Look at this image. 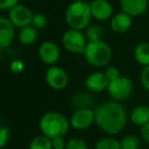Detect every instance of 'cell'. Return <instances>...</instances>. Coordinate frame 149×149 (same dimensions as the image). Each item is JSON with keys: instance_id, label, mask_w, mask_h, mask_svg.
<instances>
[{"instance_id": "1", "label": "cell", "mask_w": 149, "mask_h": 149, "mask_svg": "<svg viewBox=\"0 0 149 149\" xmlns=\"http://www.w3.org/2000/svg\"><path fill=\"white\" fill-rule=\"evenodd\" d=\"M95 124L108 135H116L122 132L128 120L126 108L118 101H107L99 104L94 109Z\"/></svg>"}, {"instance_id": "2", "label": "cell", "mask_w": 149, "mask_h": 149, "mask_svg": "<svg viewBox=\"0 0 149 149\" xmlns=\"http://www.w3.org/2000/svg\"><path fill=\"white\" fill-rule=\"evenodd\" d=\"M65 22L70 29L83 31L90 26L92 19L90 3L82 0L72 2L65 9Z\"/></svg>"}, {"instance_id": "3", "label": "cell", "mask_w": 149, "mask_h": 149, "mask_svg": "<svg viewBox=\"0 0 149 149\" xmlns=\"http://www.w3.org/2000/svg\"><path fill=\"white\" fill-rule=\"evenodd\" d=\"M70 127V120L58 111H48L41 116L39 129L41 133L50 139L64 137Z\"/></svg>"}, {"instance_id": "4", "label": "cell", "mask_w": 149, "mask_h": 149, "mask_svg": "<svg viewBox=\"0 0 149 149\" xmlns=\"http://www.w3.org/2000/svg\"><path fill=\"white\" fill-rule=\"evenodd\" d=\"M84 55L89 64L96 68H103L109 63L112 57V49L106 42H88Z\"/></svg>"}, {"instance_id": "5", "label": "cell", "mask_w": 149, "mask_h": 149, "mask_svg": "<svg viewBox=\"0 0 149 149\" xmlns=\"http://www.w3.org/2000/svg\"><path fill=\"white\" fill-rule=\"evenodd\" d=\"M62 46L72 53H84L88 44L87 38L82 31L70 29L61 37Z\"/></svg>"}, {"instance_id": "6", "label": "cell", "mask_w": 149, "mask_h": 149, "mask_svg": "<svg viewBox=\"0 0 149 149\" xmlns=\"http://www.w3.org/2000/svg\"><path fill=\"white\" fill-rule=\"evenodd\" d=\"M133 82L126 76H120L118 79L110 81L107 92L114 101L127 100L133 93Z\"/></svg>"}, {"instance_id": "7", "label": "cell", "mask_w": 149, "mask_h": 149, "mask_svg": "<svg viewBox=\"0 0 149 149\" xmlns=\"http://www.w3.org/2000/svg\"><path fill=\"white\" fill-rule=\"evenodd\" d=\"M45 81L51 89L61 91L68 84V74L63 68L52 65L46 70Z\"/></svg>"}, {"instance_id": "8", "label": "cell", "mask_w": 149, "mask_h": 149, "mask_svg": "<svg viewBox=\"0 0 149 149\" xmlns=\"http://www.w3.org/2000/svg\"><path fill=\"white\" fill-rule=\"evenodd\" d=\"M95 123V111L92 108L76 109L70 118V127L78 131L90 128Z\"/></svg>"}, {"instance_id": "9", "label": "cell", "mask_w": 149, "mask_h": 149, "mask_svg": "<svg viewBox=\"0 0 149 149\" xmlns=\"http://www.w3.org/2000/svg\"><path fill=\"white\" fill-rule=\"evenodd\" d=\"M33 15V13L29 7L23 4H19L9 10L8 19L13 24L15 28L22 29L32 25Z\"/></svg>"}, {"instance_id": "10", "label": "cell", "mask_w": 149, "mask_h": 149, "mask_svg": "<svg viewBox=\"0 0 149 149\" xmlns=\"http://www.w3.org/2000/svg\"><path fill=\"white\" fill-rule=\"evenodd\" d=\"M38 55L43 63L47 65H54L59 60V46L52 41H45L41 44L38 50Z\"/></svg>"}, {"instance_id": "11", "label": "cell", "mask_w": 149, "mask_h": 149, "mask_svg": "<svg viewBox=\"0 0 149 149\" xmlns=\"http://www.w3.org/2000/svg\"><path fill=\"white\" fill-rule=\"evenodd\" d=\"M92 17L97 21L104 22L113 17L112 5L107 0H93L90 3Z\"/></svg>"}, {"instance_id": "12", "label": "cell", "mask_w": 149, "mask_h": 149, "mask_svg": "<svg viewBox=\"0 0 149 149\" xmlns=\"http://www.w3.org/2000/svg\"><path fill=\"white\" fill-rule=\"evenodd\" d=\"M109 81L105 74L101 72H94L86 78V88L92 93H101L107 90Z\"/></svg>"}, {"instance_id": "13", "label": "cell", "mask_w": 149, "mask_h": 149, "mask_svg": "<svg viewBox=\"0 0 149 149\" xmlns=\"http://www.w3.org/2000/svg\"><path fill=\"white\" fill-rule=\"evenodd\" d=\"M15 36V27L8 17H0V49L4 50L11 43Z\"/></svg>"}, {"instance_id": "14", "label": "cell", "mask_w": 149, "mask_h": 149, "mask_svg": "<svg viewBox=\"0 0 149 149\" xmlns=\"http://www.w3.org/2000/svg\"><path fill=\"white\" fill-rule=\"evenodd\" d=\"M122 11L132 17L142 15L148 8V0H120Z\"/></svg>"}, {"instance_id": "15", "label": "cell", "mask_w": 149, "mask_h": 149, "mask_svg": "<svg viewBox=\"0 0 149 149\" xmlns=\"http://www.w3.org/2000/svg\"><path fill=\"white\" fill-rule=\"evenodd\" d=\"M132 17L127 15L124 11L113 15L110 19V28L116 34H124L132 27Z\"/></svg>"}, {"instance_id": "16", "label": "cell", "mask_w": 149, "mask_h": 149, "mask_svg": "<svg viewBox=\"0 0 149 149\" xmlns=\"http://www.w3.org/2000/svg\"><path fill=\"white\" fill-rule=\"evenodd\" d=\"M131 122L137 127H143L149 123V106L139 105L131 112Z\"/></svg>"}, {"instance_id": "17", "label": "cell", "mask_w": 149, "mask_h": 149, "mask_svg": "<svg viewBox=\"0 0 149 149\" xmlns=\"http://www.w3.org/2000/svg\"><path fill=\"white\" fill-rule=\"evenodd\" d=\"M72 104L77 109L81 108H91L94 104V97L87 92H78L72 97Z\"/></svg>"}, {"instance_id": "18", "label": "cell", "mask_w": 149, "mask_h": 149, "mask_svg": "<svg viewBox=\"0 0 149 149\" xmlns=\"http://www.w3.org/2000/svg\"><path fill=\"white\" fill-rule=\"evenodd\" d=\"M17 38L21 44L25 46L32 45L37 41L38 38V32L37 29L34 28L33 26H28V27L22 28L19 29V34H17Z\"/></svg>"}, {"instance_id": "19", "label": "cell", "mask_w": 149, "mask_h": 149, "mask_svg": "<svg viewBox=\"0 0 149 149\" xmlns=\"http://www.w3.org/2000/svg\"><path fill=\"white\" fill-rule=\"evenodd\" d=\"M134 57L139 64L143 66L149 65V43L143 42L135 47Z\"/></svg>"}, {"instance_id": "20", "label": "cell", "mask_w": 149, "mask_h": 149, "mask_svg": "<svg viewBox=\"0 0 149 149\" xmlns=\"http://www.w3.org/2000/svg\"><path fill=\"white\" fill-rule=\"evenodd\" d=\"M29 149H53L52 148V139L48 138L43 134L35 137L30 143Z\"/></svg>"}, {"instance_id": "21", "label": "cell", "mask_w": 149, "mask_h": 149, "mask_svg": "<svg viewBox=\"0 0 149 149\" xmlns=\"http://www.w3.org/2000/svg\"><path fill=\"white\" fill-rule=\"evenodd\" d=\"M94 149H122L120 142L112 137L102 138L96 143Z\"/></svg>"}, {"instance_id": "22", "label": "cell", "mask_w": 149, "mask_h": 149, "mask_svg": "<svg viewBox=\"0 0 149 149\" xmlns=\"http://www.w3.org/2000/svg\"><path fill=\"white\" fill-rule=\"evenodd\" d=\"M102 34H103V30L100 26L97 25H90L85 32V36L88 42L100 41L102 38Z\"/></svg>"}, {"instance_id": "23", "label": "cell", "mask_w": 149, "mask_h": 149, "mask_svg": "<svg viewBox=\"0 0 149 149\" xmlns=\"http://www.w3.org/2000/svg\"><path fill=\"white\" fill-rule=\"evenodd\" d=\"M120 142L122 149H139L140 148V139L136 135H127L123 137Z\"/></svg>"}, {"instance_id": "24", "label": "cell", "mask_w": 149, "mask_h": 149, "mask_svg": "<svg viewBox=\"0 0 149 149\" xmlns=\"http://www.w3.org/2000/svg\"><path fill=\"white\" fill-rule=\"evenodd\" d=\"M48 19L44 13H38L33 15V21H32V26L36 29H44L47 26Z\"/></svg>"}, {"instance_id": "25", "label": "cell", "mask_w": 149, "mask_h": 149, "mask_svg": "<svg viewBox=\"0 0 149 149\" xmlns=\"http://www.w3.org/2000/svg\"><path fill=\"white\" fill-rule=\"evenodd\" d=\"M65 149H88V146L83 139L72 138L66 143Z\"/></svg>"}, {"instance_id": "26", "label": "cell", "mask_w": 149, "mask_h": 149, "mask_svg": "<svg viewBox=\"0 0 149 149\" xmlns=\"http://www.w3.org/2000/svg\"><path fill=\"white\" fill-rule=\"evenodd\" d=\"M10 138V131L7 127L2 126L0 129V148L4 149V147L8 144Z\"/></svg>"}, {"instance_id": "27", "label": "cell", "mask_w": 149, "mask_h": 149, "mask_svg": "<svg viewBox=\"0 0 149 149\" xmlns=\"http://www.w3.org/2000/svg\"><path fill=\"white\" fill-rule=\"evenodd\" d=\"M106 78L108 79V81H113V80H116L120 77V72L118 70V68L116 66H109V68H106V70L104 72Z\"/></svg>"}, {"instance_id": "28", "label": "cell", "mask_w": 149, "mask_h": 149, "mask_svg": "<svg viewBox=\"0 0 149 149\" xmlns=\"http://www.w3.org/2000/svg\"><path fill=\"white\" fill-rule=\"evenodd\" d=\"M141 84H142L143 88H144L146 91L149 92V65L144 66V68L141 72Z\"/></svg>"}, {"instance_id": "29", "label": "cell", "mask_w": 149, "mask_h": 149, "mask_svg": "<svg viewBox=\"0 0 149 149\" xmlns=\"http://www.w3.org/2000/svg\"><path fill=\"white\" fill-rule=\"evenodd\" d=\"M19 4V0H0L1 10H10Z\"/></svg>"}, {"instance_id": "30", "label": "cell", "mask_w": 149, "mask_h": 149, "mask_svg": "<svg viewBox=\"0 0 149 149\" xmlns=\"http://www.w3.org/2000/svg\"><path fill=\"white\" fill-rule=\"evenodd\" d=\"M66 141L64 140V137H57L52 139V148L53 149H65Z\"/></svg>"}, {"instance_id": "31", "label": "cell", "mask_w": 149, "mask_h": 149, "mask_svg": "<svg viewBox=\"0 0 149 149\" xmlns=\"http://www.w3.org/2000/svg\"><path fill=\"white\" fill-rule=\"evenodd\" d=\"M141 136L147 143H149V123L141 127Z\"/></svg>"}, {"instance_id": "32", "label": "cell", "mask_w": 149, "mask_h": 149, "mask_svg": "<svg viewBox=\"0 0 149 149\" xmlns=\"http://www.w3.org/2000/svg\"><path fill=\"white\" fill-rule=\"evenodd\" d=\"M11 68H13V70L15 72H21L22 70H23V68H24V65H23V63H22L21 61H19V60H15V61L13 62Z\"/></svg>"}, {"instance_id": "33", "label": "cell", "mask_w": 149, "mask_h": 149, "mask_svg": "<svg viewBox=\"0 0 149 149\" xmlns=\"http://www.w3.org/2000/svg\"><path fill=\"white\" fill-rule=\"evenodd\" d=\"M0 149H1V148H0Z\"/></svg>"}, {"instance_id": "34", "label": "cell", "mask_w": 149, "mask_h": 149, "mask_svg": "<svg viewBox=\"0 0 149 149\" xmlns=\"http://www.w3.org/2000/svg\"><path fill=\"white\" fill-rule=\"evenodd\" d=\"M148 149H149V148H148Z\"/></svg>"}]
</instances>
